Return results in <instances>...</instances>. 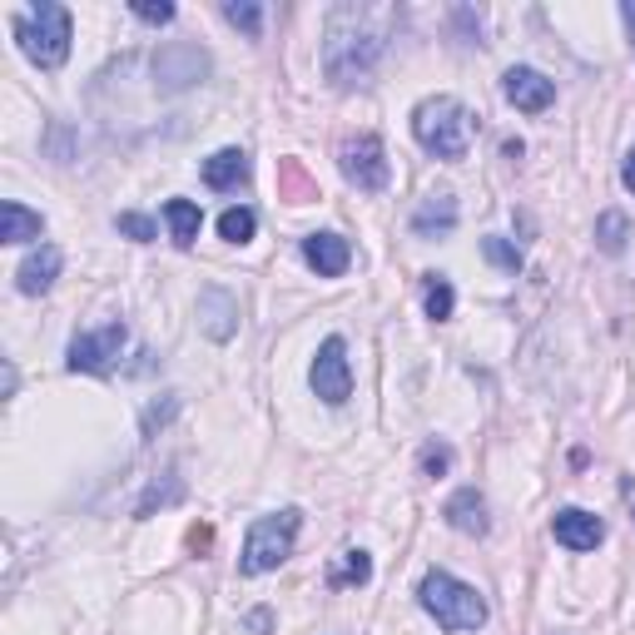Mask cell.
Wrapping results in <instances>:
<instances>
[{"label":"cell","instance_id":"26","mask_svg":"<svg viewBox=\"0 0 635 635\" xmlns=\"http://www.w3.org/2000/svg\"><path fill=\"white\" fill-rule=\"evenodd\" d=\"M174 501H184V481H179V477H159L155 487L139 497V517H155L159 507H174Z\"/></svg>","mask_w":635,"mask_h":635},{"label":"cell","instance_id":"25","mask_svg":"<svg viewBox=\"0 0 635 635\" xmlns=\"http://www.w3.org/2000/svg\"><path fill=\"white\" fill-rule=\"evenodd\" d=\"M224 21L239 25L249 41H259L263 35V5L259 0H224Z\"/></svg>","mask_w":635,"mask_h":635},{"label":"cell","instance_id":"4","mask_svg":"<svg viewBox=\"0 0 635 635\" xmlns=\"http://www.w3.org/2000/svg\"><path fill=\"white\" fill-rule=\"evenodd\" d=\"M15 41H21L31 65L60 70V65L70 60V11L55 5V0H41L35 11H25L21 21H15Z\"/></svg>","mask_w":635,"mask_h":635},{"label":"cell","instance_id":"10","mask_svg":"<svg viewBox=\"0 0 635 635\" xmlns=\"http://www.w3.org/2000/svg\"><path fill=\"white\" fill-rule=\"evenodd\" d=\"M501 94H507L517 110H526V115H542V110L556 104V84L546 80L542 70H526V65H511V70L501 75Z\"/></svg>","mask_w":635,"mask_h":635},{"label":"cell","instance_id":"18","mask_svg":"<svg viewBox=\"0 0 635 635\" xmlns=\"http://www.w3.org/2000/svg\"><path fill=\"white\" fill-rule=\"evenodd\" d=\"M41 234H45V219L35 214V208L15 204V199L0 204V239L5 243H31V239H41Z\"/></svg>","mask_w":635,"mask_h":635},{"label":"cell","instance_id":"6","mask_svg":"<svg viewBox=\"0 0 635 635\" xmlns=\"http://www.w3.org/2000/svg\"><path fill=\"white\" fill-rule=\"evenodd\" d=\"M214 70V55L194 41H169L155 50V84L165 94H179V90H194V84L208 80Z\"/></svg>","mask_w":635,"mask_h":635},{"label":"cell","instance_id":"19","mask_svg":"<svg viewBox=\"0 0 635 635\" xmlns=\"http://www.w3.org/2000/svg\"><path fill=\"white\" fill-rule=\"evenodd\" d=\"M279 199L283 204H313L318 199V179L308 174L303 159H279Z\"/></svg>","mask_w":635,"mask_h":635},{"label":"cell","instance_id":"15","mask_svg":"<svg viewBox=\"0 0 635 635\" xmlns=\"http://www.w3.org/2000/svg\"><path fill=\"white\" fill-rule=\"evenodd\" d=\"M60 249L55 243H41V249L31 253V259L21 263V273H15V288L21 293H31V298H41V293H50L55 288V279H60Z\"/></svg>","mask_w":635,"mask_h":635},{"label":"cell","instance_id":"21","mask_svg":"<svg viewBox=\"0 0 635 635\" xmlns=\"http://www.w3.org/2000/svg\"><path fill=\"white\" fill-rule=\"evenodd\" d=\"M367 581H373V556L367 552H343L338 566L328 571V586H338V591H348V586H367Z\"/></svg>","mask_w":635,"mask_h":635},{"label":"cell","instance_id":"32","mask_svg":"<svg viewBox=\"0 0 635 635\" xmlns=\"http://www.w3.org/2000/svg\"><path fill=\"white\" fill-rule=\"evenodd\" d=\"M214 546V526H189V552H208Z\"/></svg>","mask_w":635,"mask_h":635},{"label":"cell","instance_id":"3","mask_svg":"<svg viewBox=\"0 0 635 635\" xmlns=\"http://www.w3.org/2000/svg\"><path fill=\"white\" fill-rule=\"evenodd\" d=\"M417 601L442 631H477L487 625V601L477 596V586L457 581L452 571H428L422 586H417Z\"/></svg>","mask_w":635,"mask_h":635},{"label":"cell","instance_id":"9","mask_svg":"<svg viewBox=\"0 0 635 635\" xmlns=\"http://www.w3.org/2000/svg\"><path fill=\"white\" fill-rule=\"evenodd\" d=\"M308 383L328 407H343L348 397H353V367H348V343H343V338H324V343H318L313 367H308Z\"/></svg>","mask_w":635,"mask_h":635},{"label":"cell","instance_id":"20","mask_svg":"<svg viewBox=\"0 0 635 635\" xmlns=\"http://www.w3.org/2000/svg\"><path fill=\"white\" fill-rule=\"evenodd\" d=\"M165 224H169V239H174L179 249H194L199 229H204V214H199V204H189V199H169Z\"/></svg>","mask_w":635,"mask_h":635},{"label":"cell","instance_id":"1","mask_svg":"<svg viewBox=\"0 0 635 635\" xmlns=\"http://www.w3.org/2000/svg\"><path fill=\"white\" fill-rule=\"evenodd\" d=\"M363 21H367V11H353V5H343V11L333 15V25H328L324 70H328V80H333L338 90H353V84H363L367 75L377 70L383 50H387L383 31H367Z\"/></svg>","mask_w":635,"mask_h":635},{"label":"cell","instance_id":"34","mask_svg":"<svg viewBox=\"0 0 635 635\" xmlns=\"http://www.w3.org/2000/svg\"><path fill=\"white\" fill-rule=\"evenodd\" d=\"M621 179H625V189H631V194H635V149H631V155H625V165H621Z\"/></svg>","mask_w":635,"mask_h":635},{"label":"cell","instance_id":"11","mask_svg":"<svg viewBox=\"0 0 635 635\" xmlns=\"http://www.w3.org/2000/svg\"><path fill=\"white\" fill-rule=\"evenodd\" d=\"M552 536L566 546V552H596L605 542V521L586 507H562L552 517Z\"/></svg>","mask_w":635,"mask_h":635},{"label":"cell","instance_id":"33","mask_svg":"<svg viewBox=\"0 0 635 635\" xmlns=\"http://www.w3.org/2000/svg\"><path fill=\"white\" fill-rule=\"evenodd\" d=\"M621 21H625V31H631V50H635V0L621 5Z\"/></svg>","mask_w":635,"mask_h":635},{"label":"cell","instance_id":"12","mask_svg":"<svg viewBox=\"0 0 635 635\" xmlns=\"http://www.w3.org/2000/svg\"><path fill=\"white\" fill-rule=\"evenodd\" d=\"M199 328H204V338H214V343H229V338L239 333V298L224 288H204L199 293Z\"/></svg>","mask_w":635,"mask_h":635},{"label":"cell","instance_id":"7","mask_svg":"<svg viewBox=\"0 0 635 635\" xmlns=\"http://www.w3.org/2000/svg\"><path fill=\"white\" fill-rule=\"evenodd\" d=\"M129 343V328L125 324H104V328H90V333H75L70 338V353H65V367L70 373H115L120 353H125Z\"/></svg>","mask_w":635,"mask_h":635},{"label":"cell","instance_id":"28","mask_svg":"<svg viewBox=\"0 0 635 635\" xmlns=\"http://www.w3.org/2000/svg\"><path fill=\"white\" fill-rule=\"evenodd\" d=\"M481 253H487L501 273H521V249H517V243H507L501 234H487V239H481Z\"/></svg>","mask_w":635,"mask_h":635},{"label":"cell","instance_id":"27","mask_svg":"<svg viewBox=\"0 0 635 635\" xmlns=\"http://www.w3.org/2000/svg\"><path fill=\"white\" fill-rule=\"evenodd\" d=\"M174 412H179V397H174V393L159 397V402H149L145 417H139V432H145V442H155L159 432L169 428V417H174Z\"/></svg>","mask_w":635,"mask_h":635},{"label":"cell","instance_id":"5","mask_svg":"<svg viewBox=\"0 0 635 635\" xmlns=\"http://www.w3.org/2000/svg\"><path fill=\"white\" fill-rule=\"evenodd\" d=\"M298 526H303V511H298V507H283V511H269V517H259V521L249 526V536H243L239 571H243V576L279 571V566L293 556Z\"/></svg>","mask_w":635,"mask_h":635},{"label":"cell","instance_id":"24","mask_svg":"<svg viewBox=\"0 0 635 635\" xmlns=\"http://www.w3.org/2000/svg\"><path fill=\"white\" fill-rule=\"evenodd\" d=\"M253 234H259V214H253L249 204L224 208V214H219V239L224 243H249Z\"/></svg>","mask_w":635,"mask_h":635},{"label":"cell","instance_id":"14","mask_svg":"<svg viewBox=\"0 0 635 635\" xmlns=\"http://www.w3.org/2000/svg\"><path fill=\"white\" fill-rule=\"evenodd\" d=\"M442 517H447V526H452V532H462V536H487V532H491L487 497H481L477 487H462L457 497L442 507Z\"/></svg>","mask_w":635,"mask_h":635},{"label":"cell","instance_id":"2","mask_svg":"<svg viewBox=\"0 0 635 635\" xmlns=\"http://www.w3.org/2000/svg\"><path fill=\"white\" fill-rule=\"evenodd\" d=\"M412 135L432 159L462 165L472 149V110L462 100H452V94H432V100H422L412 110Z\"/></svg>","mask_w":635,"mask_h":635},{"label":"cell","instance_id":"22","mask_svg":"<svg viewBox=\"0 0 635 635\" xmlns=\"http://www.w3.org/2000/svg\"><path fill=\"white\" fill-rule=\"evenodd\" d=\"M631 243V219H625L621 208H605L601 219H596V249L601 253H625Z\"/></svg>","mask_w":635,"mask_h":635},{"label":"cell","instance_id":"31","mask_svg":"<svg viewBox=\"0 0 635 635\" xmlns=\"http://www.w3.org/2000/svg\"><path fill=\"white\" fill-rule=\"evenodd\" d=\"M129 11H135L145 25H169V21H174V5H169V0H135Z\"/></svg>","mask_w":635,"mask_h":635},{"label":"cell","instance_id":"13","mask_svg":"<svg viewBox=\"0 0 635 635\" xmlns=\"http://www.w3.org/2000/svg\"><path fill=\"white\" fill-rule=\"evenodd\" d=\"M303 259H308V269L318 273V279H343L348 263H353V249H348L343 234H308L303 239Z\"/></svg>","mask_w":635,"mask_h":635},{"label":"cell","instance_id":"23","mask_svg":"<svg viewBox=\"0 0 635 635\" xmlns=\"http://www.w3.org/2000/svg\"><path fill=\"white\" fill-rule=\"evenodd\" d=\"M422 303H428L432 324H447L452 308H457V293H452V283L442 279V273H428V279H422Z\"/></svg>","mask_w":635,"mask_h":635},{"label":"cell","instance_id":"16","mask_svg":"<svg viewBox=\"0 0 635 635\" xmlns=\"http://www.w3.org/2000/svg\"><path fill=\"white\" fill-rule=\"evenodd\" d=\"M253 174L249 155L243 149H219V155H208L204 159V184L208 189H219V194H234V189H243Z\"/></svg>","mask_w":635,"mask_h":635},{"label":"cell","instance_id":"17","mask_svg":"<svg viewBox=\"0 0 635 635\" xmlns=\"http://www.w3.org/2000/svg\"><path fill=\"white\" fill-rule=\"evenodd\" d=\"M457 229V199L452 194H432L422 199V208L412 214V234L417 239H442V234Z\"/></svg>","mask_w":635,"mask_h":635},{"label":"cell","instance_id":"29","mask_svg":"<svg viewBox=\"0 0 635 635\" xmlns=\"http://www.w3.org/2000/svg\"><path fill=\"white\" fill-rule=\"evenodd\" d=\"M115 229L125 234V239H135V243L159 239V224L149 219V214H120V219H115Z\"/></svg>","mask_w":635,"mask_h":635},{"label":"cell","instance_id":"30","mask_svg":"<svg viewBox=\"0 0 635 635\" xmlns=\"http://www.w3.org/2000/svg\"><path fill=\"white\" fill-rule=\"evenodd\" d=\"M447 467H452V447L447 442H428L422 447V477H442Z\"/></svg>","mask_w":635,"mask_h":635},{"label":"cell","instance_id":"8","mask_svg":"<svg viewBox=\"0 0 635 635\" xmlns=\"http://www.w3.org/2000/svg\"><path fill=\"white\" fill-rule=\"evenodd\" d=\"M338 169H343V179L353 189H363V194H383L387 179H393V165H387V149L377 135L348 139V145L338 149Z\"/></svg>","mask_w":635,"mask_h":635}]
</instances>
